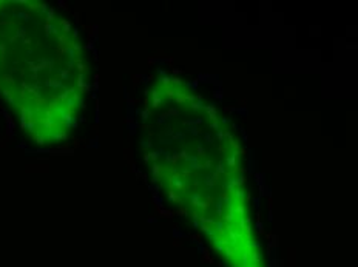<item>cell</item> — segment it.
<instances>
[{
  "mask_svg": "<svg viewBox=\"0 0 358 267\" xmlns=\"http://www.w3.org/2000/svg\"><path fill=\"white\" fill-rule=\"evenodd\" d=\"M233 213H236V215H238V216H246V204L244 202H238V204H236V207L233 209Z\"/></svg>",
  "mask_w": 358,
  "mask_h": 267,
  "instance_id": "6da1fadb",
  "label": "cell"
},
{
  "mask_svg": "<svg viewBox=\"0 0 358 267\" xmlns=\"http://www.w3.org/2000/svg\"><path fill=\"white\" fill-rule=\"evenodd\" d=\"M161 102H162V96H161V93L157 91V90H154V91H153V100H151V104H153V105H151V107L157 108V107L161 105Z\"/></svg>",
  "mask_w": 358,
  "mask_h": 267,
  "instance_id": "7a4b0ae2",
  "label": "cell"
},
{
  "mask_svg": "<svg viewBox=\"0 0 358 267\" xmlns=\"http://www.w3.org/2000/svg\"><path fill=\"white\" fill-rule=\"evenodd\" d=\"M205 110H207V113H209V117H210L211 120H216V119H218V116H216V108H215L213 105L205 107Z\"/></svg>",
  "mask_w": 358,
  "mask_h": 267,
  "instance_id": "3957f363",
  "label": "cell"
},
{
  "mask_svg": "<svg viewBox=\"0 0 358 267\" xmlns=\"http://www.w3.org/2000/svg\"><path fill=\"white\" fill-rule=\"evenodd\" d=\"M153 174H154V181H159L161 174H162V167L157 165V164H154L153 165Z\"/></svg>",
  "mask_w": 358,
  "mask_h": 267,
  "instance_id": "277c9868",
  "label": "cell"
},
{
  "mask_svg": "<svg viewBox=\"0 0 358 267\" xmlns=\"http://www.w3.org/2000/svg\"><path fill=\"white\" fill-rule=\"evenodd\" d=\"M168 198L172 199V201H174V202H178V204H181V199H179V196L174 193V190H173V187H170V190H168Z\"/></svg>",
  "mask_w": 358,
  "mask_h": 267,
  "instance_id": "5b68a950",
  "label": "cell"
},
{
  "mask_svg": "<svg viewBox=\"0 0 358 267\" xmlns=\"http://www.w3.org/2000/svg\"><path fill=\"white\" fill-rule=\"evenodd\" d=\"M227 165H228L230 168H235V165H236V159H235V155H233V156H230V157H227Z\"/></svg>",
  "mask_w": 358,
  "mask_h": 267,
  "instance_id": "8992f818",
  "label": "cell"
},
{
  "mask_svg": "<svg viewBox=\"0 0 358 267\" xmlns=\"http://www.w3.org/2000/svg\"><path fill=\"white\" fill-rule=\"evenodd\" d=\"M191 202H193V205H195V207H198L199 202H201V196H199V195H193V196H191Z\"/></svg>",
  "mask_w": 358,
  "mask_h": 267,
  "instance_id": "52a82bcc",
  "label": "cell"
},
{
  "mask_svg": "<svg viewBox=\"0 0 358 267\" xmlns=\"http://www.w3.org/2000/svg\"><path fill=\"white\" fill-rule=\"evenodd\" d=\"M198 156L199 157H205V150L202 145H198Z\"/></svg>",
  "mask_w": 358,
  "mask_h": 267,
  "instance_id": "ba28073f",
  "label": "cell"
},
{
  "mask_svg": "<svg viewBox=\"0 0 358 267\" xmlns=\"http://www.w3.org/2000/svg\"><path fill=\"white\" fill-rule=\"evenodd\" d=\"M165 94L168 96V98H172V99H174V96H176V91H173V90H170V88H167V90H165Z\"/></svg>",
  "mask_w": 358,
  "mask_h": 267,
  "instance_id": "9c48e42d",
  "label": "cell"
},
{
  "mask_svg": "<svg viewBox=\"0 0 358 267\" xmlns=\"http://www.w3.org/2000/svg\"><path fill=\"white\" fill-rule=\"evenodd\" d=\"M190 107L193 108V110H202V108H204V105H202V104H198V102H195V104H191Z\"/></svg>",
  "mask_w": 358,
  "mask_h": 267,
  "instance_id": "30bf717a",
  "label": "cell"
},
{
  "mask_svg": "<svg viewBox=\"0 0 358 267\" xmlns=\"http://www.w3.org/2000/svg\"><path fill=\"white\" fill-rule=\"evenodd\" d=\"M161 80H162L164 85H167V87H170V85H172V79H170V77H162Z\"/></svg>",
  "mask_w": 358,
  "mask_h": 267,
  "instance_id": "8fae6325",
  "label": "cell"
},
{
  "mask_svg": "<svg viewBox=\"0 0 358 267\" xmlns=\"http://www.w3.org/2000/svg\"><path fill=\"white\" fill-rule=\"evenodd\" d=\"M172 83H174V85H181V83H182V80H181V79H178V77H173V79H172Z\"/></svg>",
  "mask_w": 358,
  "mask_h": 267,
  "instance_id": "7c38bea8",
  "label": "cell"
},
{
  "mask_svg": "<svg viewBox=\"0 0 358 267\" xmlns=\"http://www.w3.org/2000/svg\"><path fill=\"white\" fill-rule=\"evenodd\" d=\"M218 172H219V173H224V167H222V164H219V165H218Z\"/></svg>",
  "mask_w": 358,
  "mask_h": 267,
  "instance_id": "4fadbf2b",
  "label": "cell"
}]
</instances>
